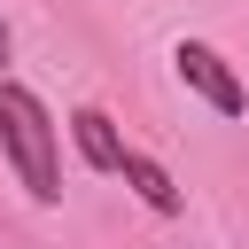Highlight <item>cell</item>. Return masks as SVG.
I'll return each mask as SVG.
<instances>
[{"mask_svg": "<svg viewBox=\"0 0 249 249\" xmlns=\"http://www.w3.org/2000/svg\"><path fill=\"white\" fill-rule=\"evenodd\" d=\"M0 148L23 179L31 202H62V163H54V117L31 86H0Z\"/></svg>", "mask_w": 249, "mask_h": 249, "instance_id": "1", "label": "cell"}, {"mask_svg": "<svg viewBox=\"0 0 249 249\" xmlns=\"http://www.w3.org/2000/svg\"><path fill=\"white\" fill-rule=\"evenodd\" d=\"M171 62H179V78H187V86H195V93H202L218 117H241V109H249V86L233 78V62H226L218 47H202V39H179V47H171Z\"/></svg>", "mask_w": 249, "mask_h": 249, "instance_id": "2", "label": "cell"}, {"mask_svg": "<svg viewBox=\"0 0 249 249\" xmlns=\"http://www.w3.org/2000/svg\"><path fill=\"white\" fill-rule=\"evenodd\" d=\"M70 132H78V156H86L93 171H117V163H124V132L109 124V109H78Z\"/></svg>", "mask_w": 249, "mask_h": 249, "instance_id": "3", "label": "cell"}, {"mask_svg": "<svg viewBox=\"0 0 249 249\" xmlns=\"http://www.w3.org/2000/svg\"><path fill=\"white\" fill-rule=\"evenodd\" d=\"M117 171H124V187H132V195H140L148 210H163V218L179 210V187H171V171H163L156 156H140V148H124V163H117Z\"/></svg>", "mask_w": 249, "mask_h": 249, "instance_id": "4", "label": "cell"}, {"mask_svg": "<svg viewBox=\"0 0 249 249\" xmlns=\"http://www.w3.org/2000/svg\"><path fill=\"white\" fill-rule=\"evenodd\" d=\"M0 62H8V23H0Z\"/></svg>", "mask_w": 249, "mask_h": 249, "instance_id": "5", "label": "cell"}]
</instances>
